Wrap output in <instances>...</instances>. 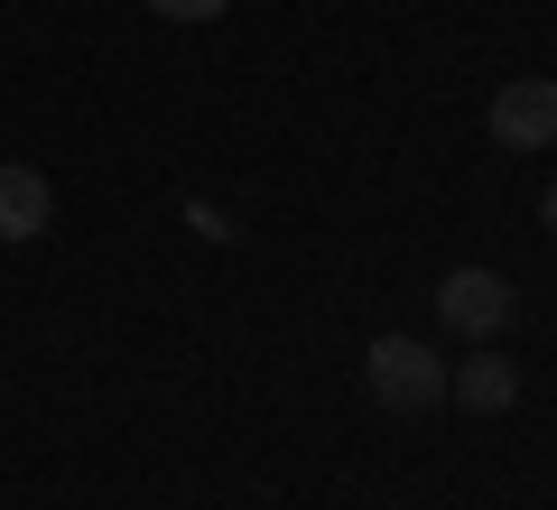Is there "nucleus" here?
<instances>
[{
    "label": "nucleus",
    "instance_id": "nucleus-1",
    "mask_svg": "<svg viewBox=\"0 0 557 510\" xmlns=\"http://www.w3.org/2000/svg\"><path fill=\"white\" fill-rule=\"evenodd\" d=\"M362 390H372L391 418H418V409L446 399V362L428 353L418 334H372V344H362Z\"/></svg>",
    "mask_w": 557,
    "mask_h": 510
},
{
    "label": "nucleus",
    "instance_id": "nucleus-7",
    "mask_svg": "<svg viewBox=\"0 0 557 510\" xmlns=\"http://www.w3.org/2000/svg\"><path fill=\"white\" fill-rule=\"evenodd\" d=\"M539 223H548V233H557V186H548V196H539Z\"/></svg>",
    "mask_w": 557,
    "mask_h": 510
},
{
    "label": "nucleus",
    "instance_id": "nucleus-2",
    "mask_svg": "<svg viewBox=\"0 0 557 510\" xmlns=\"http://www.w3.org/2000/svg\"><path fill=\"white\" fill-rule=\"evenodd\" d=\"M511 307H520V297H511V278H502V270H446L437 278V325L446 334H502V325H511Z\"/></svg>",
    "mask_w": 557,
    "mask_h": 510
},
{
    "label": "nucleus",
    "instance_id": "nucleus-4",
    "mask_svg": "<svg viewBox=\"0 0 557 510\" xmlns=\"http://www.w3.org/2000/svg\"><path fill=\"white\" fill-rule=\"evenodd\" d=\"M57 223V186L28 158H0V241H38Z\"/></svg>",
    "mask_w": 557,
    "mask_h": 510
},
{
    "label": "nucleus",
    "instance_id": "nucleus-5",
    "mask_svg": "<svg viewBox=\"0 0 557 510\" xmlns=\"http://www.w3.org/2000/svg\"><path fill=\"white\" fill-rule=\"evenodd\" d=\"M446 399H465L474 418H502L520 399V362L511 353H465L456 372H446Z\"/></svg>",
    "mask_w": 557,
    "mask_h": 510
},
{
    "label": "nucleus",
    "instance_id": "nucleus-6",
    "mask_svg": "<svg viewBox=\"0 0 557 510\" xmlns=\"http://www.w3.org/2000/svg\"><path fill=\"white\" fill-rule=\"evenodd\" d=\"M149 10H159V20H177V28H205V20H223L233 0H149Z\"/></svg>",
    "mask_w": 557,
    "mask_h": 510
},
{
    "label": "nucleus",
    "instance_id": "nucleus-3",
    "mask_svg": "<svg viewBox=\"0 0 557 510\" xmlns=\"http://www.w3.org/2000/svg\"><path fill=\"white\" fill-rule=\"evenodd\" d=\"M483 121H493L502 149H557V84L548 75H511Z\"/></svg>",
    "mask_w": 557,
    "mask_h": 510
}]
</instances>
